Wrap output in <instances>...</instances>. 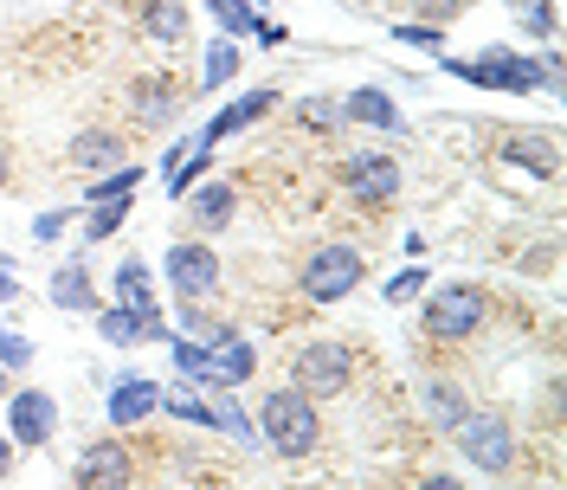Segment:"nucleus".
Masks as SVG:
<instances>
[{"mask_svg": "<svg viewBox=\"0 0 567 490\" xmlns=\"http://www.w3.org/2000/svg\"><path fill=\"white\" fill-rule=\"evenodd\" d=\"M168 278H175V290L187 304H200L207 290H219V258H213V245L181 239L175 252H168Z\"/></svg>", "mask_w": 567, "mask_h": 490, "instance_id": "423d86ee", "label": "nucleus"}, {"mask_svg": "<svg viewBox=\"0 0 567 490\" xmlns=\"http://www.w3.org/2000/svg\"><path fill=\"white\" fill-rule=\"evenodd\" d=\"M361 278H368V258H361L354 245H317V252L303 258V297H317V304L349 297Z\"/></svg>", "mask_w": 567, "mask_h": 490, "instance_id": "f03ea898", "label": "nucleus"}, {"mask_svg": "<svg viewBox=\"0 0 567 490\" xmlns=\"http://www.w3.org/2000/svg\"><path fill=\"white\" fill-rule=\"evenodd\" d=\"M452 71H458V78H471V84H491V91H535V84H542V65L516 59V52H484V59L452 65Z\"/></svg>", "mask_w": 567, "mask_h": 490, "instance_id": "0eeeda50", "label": "nucleus"}, {"mask_svg": "<svg viewBox=\"0 0 567 490\" xmlns=\"http://www.w3.org/2000/svg\"><path fill=\"white\" fill-rule=\"evenodd\" d=\"M233 78H239V52H233V45H213L207 52V91L213 84H233Z\"/></svg>", "mask_w": 567, "mask_h": 490, "instance_id": "4be33fe9", "label": "nucleus"}, {"mask_svg": "<svg viewBox=\"0 0 567 490\" xmlns=\"http://www.w3.org/2000/svg\"><path fill=\"white\" fill-rule=\"evenodd\" d=\"M233 220V187H207V194H194V226H226Z\"/></svg>", "mask_w": 567, "mask_h": 490, "instance_id": "412c9836", "label": "nucleus"}, {"mask_svg": "<svg viewBox=\"0 0 567 490\" xmlns=\"http://www.w3.org/2000/svg\"><path fill=\"white\" fill-rule=\"evenodd\" d=\"M0 394H7V368H0Z\"/></svg>", "mask_w": 567, "mask_h": 490, "instance_id": "72a5a7b5", "label": "nucleus"}, {"mask_svg": "<svg viewBox=\"0 0 567 490\" xmlns=\"http://www.w3.org/2000/svg\"><path fill=\"white\" fill-rule=\"evenodd\" d=\"M290 381H297V394H317V400H329V394H342V387L354 381V355L342 349V343H310V349L297 355Z\"/></svg>", "mask_w": 567, "mask_h": 490, "instance_id": "20e7f679", "label": "nucleus"}, {"mask_svg": "<svg viewBox=\"0 0 567 490\" xmlns=\"http://www.w3.org/2000/svg\"><path fill=\"white\" fill-rule=\"evenodd\" d=\"M142 27L162 39V45H175V39L187 33V7H181V0H142Z\"/></svg>", "mask_w": 567, "mask_h": 490, "instance_id": "f3484780", "label": "nucleus"}, {"mask_svg": "<svg viewBox=\"0 0 567 490\" xmlns=\"http://www.w3.org/2000/svg\"><path fill=\"white\" fill-rule=\"evenodd\" d=\"M213 13H219V27H226V33H246V27H258V20H251V7L246 0H207Z\"/></svg>", "mask_w": 567, "mask_h": 490, "instance_id": "393cba45", "label": "nucleus"}, {"mask_svg": "<svg viewBox=\"0 0 567 490\" xmlns=\"http://www.w3.org/2000/svg\"><path fill=\"white\" fill-rule=\"evenodd\" d=\"M13 297H20V284H13V278H0V304H13Z\"/></svg>", "mask_w": 567, "mask_h": 490, "instance_id": "7c9ffc66", "label": "nucleus"}, {"mask_svg": "<svg viewBox=\"0 0 567 490\" xmlns=\"http://www.w3.org/2000/svg\"><path fill=\"white\" fill-rule=\"evenodd\" d=\"M65 226H71V213H39V226H33V233H39V239H59Z\"/></svg>", "mask_w": 567, "mask_h": 490, "instance_id": "bb28decb", "label": "nucleus"}, {"mask_svg": "<svg viewBox=\"0 0 567 490\" xmlns=\"http://www.w3.org/2000/svg\"><path fill=\"white\" fill-rule=\"evenodd\" d=\"M116 297H123V310H155V290H148V272H142L136 258L116 272Z\"/></svg>", "mask_w": 567, "mask_h": 490, "instance_id": "aec40b11", "label": "nucleus"}, {"mask_svg": "<svg viewBox=\"0 0 567 490\" xmlns=\"http://www.w3.org/2000/svg\"><path fill=\"white\" fill-rule=\"evenodd\" d=\"M342 181H349L361 201H393L400 194V169H393L388 155H354L349 169H342Z\"/></svg>", "mask_w": 567, "mask_h": 490, "instance_id": "9d476101", "label": "nucleus"}, {"mask_svg": "<svg viewBox=\"0 0 567 490\" xmlns=\"http://www.w3.org/2000/svg\"><path fill=\"white\" fill-rule=\"evenodd\" d=\"M7 471H13V446H7V439H0V478H7Z\"/></svg>", "mask_w": 567, "mask_h": 490, "instance_id": "c756f323", "label": "nucleus"}, {"mask_svg": "<svg viewBox=\"0 0 567 490\" xmlns=\"http://www.w3.org/2000/svg\"><path fill=\"white\" fill-rule=\"evenodd\" d=\"M420 278H425V272H400V278L388 284V297H393V304H406V297L420 290Z\"/></svg>", "mask_w": 567, "mask_h": 490, "instance_id": "a878e982", "label": "nucleus"}, {"mask_svg": "<svg viewBox=\"0 0 567 490\" xmlns=\"http://www.w3.org/2000/svg\"><path fill=\"white\" fill-rule=\"evenodd\" d=\"M420 394H425V414H432V420H458L464 414V400H458V387L445 381V375H420Z\"/></svg>", "mask_w": 567, "mask_h": 490, "instance_id": "6ab92c4d", "label": "nucleus"}, {"mask_svg": "<svg viewBox=\"0 0 567 490\" xmlns=\"http://www.w3.org/2000/svg\"><path fill=\"white\" fill-rule=\"evenodd\" d=\"M265 439L278 446L284 458H310L317 452V407H310V394H297V387H278V394H265Z\"/></svg>", "mask_w": 567, "mask_h": 490, "instance_id": "f257e3e1", "label": "nucleus"}, {"mask_svg": "<svg viewBox=\"0 0 567 490\" xmlns=\"http://www.w3.org/2000/svg\"><path fill=\"white\" fill-rule=\"evenodd\" d=\"M155 407H162V381H148V375H123L110 387V426H136Z\"/></svg>", "mask_w": 567, "mask_h": 490, "instance_id": "1a4fd4ad", "label": "nucleus"}, {"mask_svg": "<svg viewBox=\"0 0 567 490\" xmlns=\"http://www.w3.org/2000/svg\"><path fill=\"white\" fill-rule=\"evenodd\" d=\"M13 175V155H7V149H0V181Z\"/></svg>", "mask_w": 567, "mask_h": 490, "instance_id": "473e14b6", "label": "nucleus"}, {"mask_svg": "<svg viewBox=\"0 0 567 490\" xmlns=\"http://www.w3.org/2000/svg\"><path fill=\"white\" fill-rule=\"evenodd\" d=\"M71 162L78 169H116L123 162V136L116 130H84V136L71 142Z\"/></svg>", "mask_w": 567, "mask_h": 490, "instance_id": "2eb2a0df", "label": "nucleus"}, {"mask_svg": "<svg viewBox=\"0 0 567 490\" xmlns=\"http://www.w3.org/2000/svg\"><path fill=\"white\" fill-rule=\"evenodd\" d=\"M52 304H59V310H91V304H97L91 272H84V265H65V272L52 278Z\"/></svg>", "mask_w": 567, "mask_h": 490, "instance_id": "a211bd4d", "label": "nucleus"}, {"mask_svg": "<svg viewBox=\"0 0 567 490\" xmlns=\"http://www.w3.org/2000/svg\"><path fill=\"white\" fill-rule=\"evenodd\" d=\"M130 478H136V465L116 439H104V446H91L78 458V484H130Z\"/></svg>", "mask_w": 567, "mask_h": 490, "instance_id": "9b49d317", "label": "nucleus"}, {"mask_svg": "<svg viewBox=\"0 0 567 490\" xmlns=\"http://www.w3.org/2000/svg\"><path fill=\"white\" fill-rule=\"evenodd\" d=\"M258 116H271V91H246V98H239L233 110H219V116L207 123V142L239 136V130H246V123H258Z\"/></svg>", "mask_w": 567, "mask_h": 490, "instance_id": "4468645a", "label": "nucleus"}, {"mask_svg": "<svg viewBox=\"0 0 567 490\" xmlns=\"http://www.w3.org/2000/svg\"><path fill=\"white\" fill-rule=\"evenodd\" d=\"M516 7H523V27H529V33L555 39V0H516Z\"/></svg>", "mask_w": 567, "mask_h": 490, "instance_id": "b1692460", "label": "nucleus"}, {"mask_svg": "<svg viewBox=\"0 0 567 490\" xmlns=\"http://www.w3.org/2000/svg\"><path fill=\"white\" fill-rule=\"evenodd\" d=\"M503 155H509V162H523V169H535L542 181L561 175V149H555L548 136H509V142H503Z\"/></svg>", "mask_w": 567, "mask_h": 490, "instance_id": "ddd939ff", "label": "nucleus"}, {"mask_svg": "<svg viewBox=\"0 0 567 490\" xmlns=\"http://www.w3.org/2000/svg\"><path fill=\"white\" fill-rule=\"evenodd\" d=\"M477 323H484V297H477L471 284H445V290L425 304V336H432V343H464Z\"/></svg>", "mask_w": 567, "mask_h": 490, "instance_id": "39448f33", "label": "nucleus"}, {"mask_svg": "<svg viewBox=\"0 0 567 490\" xmlns=\"http://www.w3.org/2000/svg\"><path fill=\"white\" fill-rule=\"evenodd\" d=\"M400 39H406V45H439L445 33H439V27H400Z\"/></svg>", "mask_w": 567, "mask_h": 490, "instance_id": "cd10ccee", "label": "nucleus"}, {"mask_svg": "<svg viewBox=\"0 0 567 490\" xmlns=\"http://www.w3.org/2000/svg\"><path fill=\"white\" fill-rule=\"evenodd\" d=\"M329 116H336L329 104H303V123H310V130H329Z\"/></svg>", "mask_w": 567, "mask_h": 490, "instance_id": "c85d7f7f", "label": "nucleus"}, {"mask_svg": "<svg viewBox=\"0 0 567 490\" xmlns=\"http://www.w3.org/2000/svg\"><path fill=\"white\" fill-rule=\"evenodd\" d=\"M123 194H116V201H97V213H91V226H84V233H91V239H110V233H116V226H123Z\"/></svg>", "mask_w": 567, "mask_h": 490, "instance_id": "5701e85b", "label": "nucleus"}, {"mask_svg": "<svg viewBox=\"0 0 567 490\" xmlns=\"http://www.w3.org/2000/svg\"><path fill=\"white\" fill-rule=\"evenodd\" d=\"M342 116L349 123H368V130H406V116L393 110L388 91H354L349 104H342Z\"/></svg>", "mask_w": 567, "mask_h": 490, "instance_id": "f8f14e48", "label": "nucleus"}, {"mask_svg": "<svg viewBox=\"0 0 567 490\" xmlns=\"http://www.w3.org/2000/svg\"><path fill=\"white\" fill-rule=\"evenodd\" d=\"M175 104H181V91L168 84V71L136 84V123H162V116H175Z\"/></svg>", "mask_w": 567, "mask_h": 490, "instance_id": "dca6fc26", "label": "nucleus"}, {"mask_svg": "<svg viewBox=\"0 0 567 490\" xmlns=\"http://www.w3.org/2000/svg\"><path fill=\"white\" fill-rule=\"evenodd\" d=\"M52 432H59V400L39 394V387H20L13 394V439L20 446H45Z\"/></svg>", "mask_w": 567, "mask_h": 490, "instance_id": "6e6552de", "label": "nucleus"}, {"mask_svg": "<svg viewBox=\"0 0 567 490\" xmlns=\"http://www.w3.org/2000/svg\"><path fill=\"white\" fill-rule=\"evenodd\" d=\"M452 432H458V452L477 471H509L516 465V432H509V420H496V414H458Z\"/></svg>", "mask_w": 567, "mask_h": 490, "instance_id": "7ed1b4c3", "label": "nucleus"}, {"mask_svg": "<svg viewBox=\"0 0 567 490\" xmlns=\"http://www.w3.org/2000/svg\"><path fill=\"white\" fill-rule=\"evenodd\" d=\"M425 7H432V13H452V7H458V0H425Z\"/></svg>", "mask_w": 567, "mask_h": 490, "instance_id": "2f4dec72", "label": "nucleus"}]
</instances>
